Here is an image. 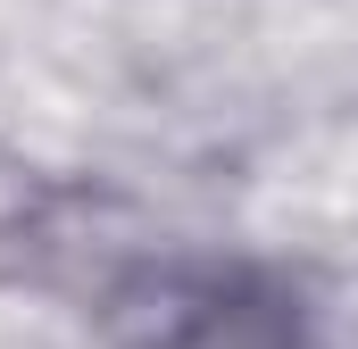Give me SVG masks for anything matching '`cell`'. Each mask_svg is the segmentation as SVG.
<instances>
[{"label":"cell","mask_w":358,"mask_h":349,"mask_svg":"<svg viewBox=\"0 0 358 349\" xmlns=\"http://www.w3.org/2000/svg\"><path fill=\"white\" fill-rule=\"evenodd\" d=\"M183 349H300V341L275 299H208L183 325Z\"/></svg>","instance_id":"cell-1"}]
</instances>
